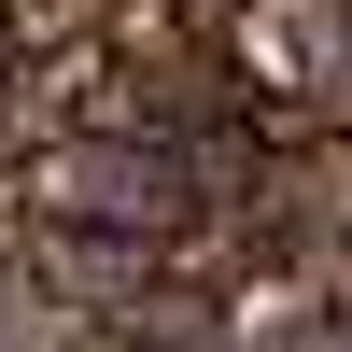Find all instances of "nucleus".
<instances>
[{"instance_id": "nucleus-1", "label": "nucleus", "mask_w": 352, "mask_h": 352, "mask_svg": "<svg viewBox=\"0 0 352 352\" xmlns=\"http://www.w3.org/2000/svg\"><path fill=\"white\" fill-rule=\"evenodd\" d=\"M197 28H212V56L240 71L254 113H310L352 56V0H197Z\"/></svg>"}, {"instance_id": "nucleus-2", "label": "nucleus", "mask_w": 352, "mask_h": 352, "mask_svg": "<svg viewBox=\"0 0 352 352\" xmlns=\"http://www.w3.org/2000/svg\"><path fill=\"white\" fill-rule=\"evenodd\" d=\"M0 71H28V28H14V14H0Z\"/></svg>"}]
</instances>
